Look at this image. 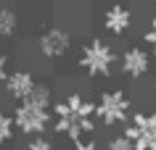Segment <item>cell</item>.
Masks as SVG:
<instances>
[{
	"mask_svg": "<svg viewBox=\"0 0 156 150\" xmlns=\"http://www.w3.org/2000/svg\"><path fill=\"white\" fill-rule=\"evenodd\" d=\"M95 116L103 126H116V124H130L132 118V105L124 90H103L95 100Z\"/></svg>",
	"mask_w": 156,
	"mask_h": 150,
	"instance_id": "obj_2",
	"label": "cell"
},
{
	"mask_svg": "<svg viewBox=\"0 0 156 150\" xmlns=\"http://www.w3.org/2000/svg\"><path fill=\"white\" fill-rule=\"evenodd\" d=\"M24 150H53V142L48 137H32V140L27 142Z\"/></svg>",
	"mask_w": 156,
	"mask_h": 150,
	"instance_id": "obj_15",
	"label": "cell"
},
{
	"mask_svg": "<svg viewBox=\"0 0 156 150\" xmlns=\"http://www.w3.org/2000/svg\"><path fill=\"white\" fill-rule=\"evenodd\" d=\"M95 129V118H82V116H74L72 111L66 108L64 100H56L53 103V132L66 137L72 142H80L85 140L87 134Z\"/></svg>",
	"mask_w": 156,
	"mask_h": 150,
	"instance_id": "obj_3",
	"label": "cell"
},
{
	"mask_svg": "<svg viewBox=\"0 0 156 150\" xmlns=\"http://www.w3.org/2000/svg\"><path fill=\"white\" fill-rule=\"evenodd\" d=\"M37 82H34V76L27 71V68H16V71H11L8 79H5V92H8V98L19 100V103H24L29 95L34 92Z\"/></svg>",
	"mask_w": 156,
	"mask_h": 150,
	"instance_id": "obj_8",
	"label": "cell"
},
{
	"mask_svg": "<svg viewBox=\"0 0 156 150\" xmlns=\"http://www.w3.org/2000/svg\"><path fill=\"white\" fill-rule=\"evenodd\" d=\"M13 124L21 134H27L29 140L32 137H42V132L53 124V111L50 108H40V105H32V103H19L16 111H13Z\"/></svg>",
	"mask_w": 156,
	"mask_h": 150,
	"instance_id": "obj_4",
	"label": "cell"
},
{
	"mask_svg": "<svg viewBox=\"0 0 156 150\" xmlns=\"http://www.w3.org/2000/svg\"><path fill=\"white\" fill-rule=\"evenodd\" d=\"M143 42H146L148 53H151V55H156V16L148 21V29H146V34H143Z\"/></svg>",
	"mask_w": 156,
	"mask_h": 150,
	"instance_id": "obj_14",
	"label": "cell"
},
{
	"mask_svg": "<svg viewBox=\"0 0 156 150\" xmlns=\"http://www.w3.org/2000/svg\"><path fill=\"white\" fill-rule=\"evenodd\" d=\"M132 26V11L127 8V5H119V3H114L111 8L103 13V29H106L108 34H116V37H122L127 29Z\"/></svg>",
	"mask_w": 156,
	"mask_h": 150,
	"instance_id": "obj_9",
	"label": "cell"
},
{
	"mask_svg": "<svg viewBox=\"0 0 156 150\" xmlns=\"http://www.w3.org/2000/svg\"><path fill=\"white\" fill-rule=\"evenodd\" d=\"M27 103H32V105H40V108H50L53 111V90H50L48 84H37L34 87V92L27 98Z\"/></svg>",
	"mask_w": 156,
	"mask_h": 150,
	"instance_id": "obj_11",
	"label": "cell"
},
{
	"mask_svg": "<svg viewBox=\"0 0 156 150\" xmlns=\"http://www.w3.org/2000/svg\"><path fill=\"white\" fill-rule=\"evenodd\" d=\"M122 134L135 142V150H156V111L132 113Z\"/></svg>",
	"mask_w": 156,
	"mask_h": 150,
	"instance_id": "obj_5",
	"label": "cell"
},
{
	"mask_svg": "<svg viewBox=\"0 0 156 150\" xmlns=\"http://www.w3.org/2000/svg\"><path fill=\"white\" fill-rule=\"evenodd\" d=\"M106 150H135V142H132L130 137H124V134H116V137L108 140Z\"/></svg>",
	"mask_w": 156,
	"mask_h": 150,
	"instance_id": "obj_13",
	"label": "cell"
},
{
	"mask_svg": "<svg viewBox=\"0 0 156 150\" xmlns=\"http://www.w3.org/2000/svg\"><path fill=\"white\" fill-rule=\"evenodd\" d=\"M13 134H16L13 113H5V111H0V148H3V145H8V142L13 140Z\"/></svg>",
	"mask_w": 156,
	"mask_h": 150,
	"instance_id": "obj_12",
	"label": "cell"
},
{
	"mask_svg": "<svg viewBox=\"0 0 156 150\" xmlns=\"http://www.w3.org/2000/svg\"><path fill=\"white\" fill-rule=\"evenodd\" d=\"M69 150H101V148H98V142H93V140H80V142H74Z\"/></svg>",
	"mask_w": 156,
	"mask_h": 150,
	"instance_id": "obj_16",
	"label": "cell"
},
{
	"mask_svg": "<svg viewBox=\"0 0 156 150\" xmlns=\"http://www.w3.org/2000/svg\"><path fill=\"white\" fill-rule=\"evenodd\" d=\"M72 48V32L64 26H48L37 37V50L42 58H64Z\"/></svg>",
	"mask_w": 156,
	"mask_h": 150,
	"instance_id": "obj_6",
	"label": "cell"
},
{
	"mask_svg": "<svg viewBox=\"0 0 156 150\" xmlns=\"http://www.w3.org/2000/svg\"><path fill=\"white\" fill-rule=\"evenodd\" d=\"M122 71L130 79H140L151 71V53L140 45H132L122 53Z\"/></svg>",
	"mask_w": 156,
	"mask_h": 150,
	"instance_id": "obj_7",
	"label": "cell"
},
{
	"mask_svg": "<svg viewBox=\"0 0 156 150\" xmlns=\"http://www.w3.org/2000/svg\"><path fill=\"white\" fill-rule=\"evenodd\" d=\"M154 95H156V79H154Z\"/></svg>",
	"mask_w": 156,
	"mask_h": 150,
	"instance_id": "obj_18",
	"label": "cell"
},
{
	"mask_svg": "<svg viewBox=\"0 0 156 150\" xmlns=\"http://www.w3.org/2000/svg\"><path fill=\"white\" fill-rule=\"evenodd\" d=\"M8 61H5V55H0V84H5V79H8Z\"/></svg>",
	"mask_w": 156,
	"mask_h": 150,
	"instance_id": "obj_17",
	"label": "cell"
},
{
	"mask_svg": "<svg viewBox=\"0 0 156 150\" xmlns=\"http://www.w3.org/2000/svg\"><path fill=\"white\" fill-rule=\"evenodd\" d=\"M19 29V13L11 5H0V40L13 37Z\"/></svg>",
	"mask_w": 156,
	"mask_h": 150,
	"instance_id": "obj_10",
	"label": "cell"
},
{
	"mask_svg": "<svg viewBox=\"0 0 156 150\" xmlns=\"http://www.w3.org/2000/svg\"><path fill=\"white\" fill-rule=\"evenodd\" d=\"M77 63H80V68L87 76H108L111 68H114V63H116V53L106 40L93 37V40H87L82 45Z\"/></svg>",
	"mask_w": 156,
	"mask_h": 150,
	"instance_id": "obj_1",
	"label": "cell"
}]
</instances>
